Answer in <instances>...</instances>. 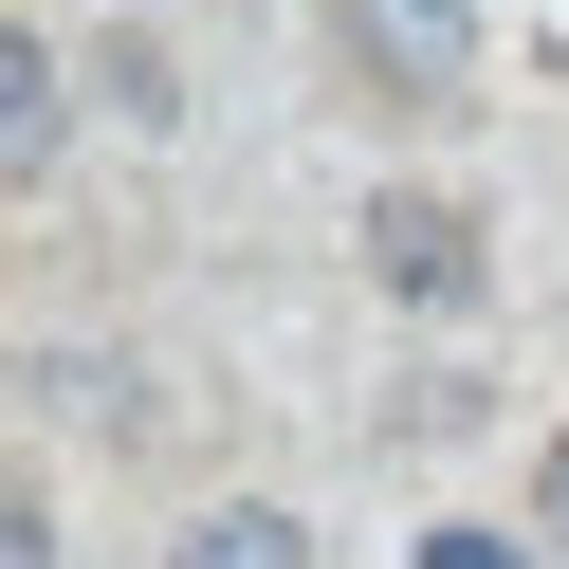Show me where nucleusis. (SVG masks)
Wrapping results in <instances>:
<instances>
[{"instance_id": "nucleus-4", "label": "nucleus", "mask_w": 569, "mask_h": 569, "mask_svg": "<svg viewBox=\"0 0 569 569\" xmlns=\"http://www.w3.org/2000/svg\"><path fill=\"white\" fill-rule=\"evenodd\" d=\"M166 569H312V532L276 515V496H221V515H184V532H166Z\"/></svg>"}, {"instance_id": "nucleus-3", "label": "nucleus", "mask_w": 569, "mask_h": 569, "mask_svg": "<svg viewBox=\"0 0 569 569\" xmlns=\"http://www.w3.org/2000/svg\"><path fill=\"white\" fill-rule=\"evenodd\" d=\"M56 148H74V56L19 19V38H0V166H19V184H56Z\"/></svg>"}, {"instance_id": "nucleus-7", "label": "nucleus", "mask_w": 569, "mask_h": 569, "mask_svg": "<svg viewBox=\"0 0 569 569\" xmlns=\"http://www.w3.org/2000/svg\"><path fill=\"white\" fill-rule=\"evenodd\" d=\"M532 532H551V551H569V441L532 459Z\"/></svg>"}, {"instance_id": "nucleus-5", "label": "nucleus", "mask_w": 569, "mask_h": 569, "mask_svg": "<svg viewBox=\"0 0 569 569\" xmlns=\"http://www.w3.org/2000/svg\"><path fill=\"white\" fill-rule=\"evenodd\" d=\"M92 74H111V111H129V129L184 111V92H166V38H92Z\"/></svg>"}, {"instance_id": "nucleus-1", "label": "nucleus", "mask_w": 569, "mask_h": 569, "mask_svg": "<svg viewBox=\"0 0 569 569\" xmlns=\"http://www.w3.org/2000/svg\"><path fill=\"white\" fill-rule=\"evenodd\" d=\"M349 74L386 111H459L478 92V0H349Z\"/></svg>"}, {"instance_id": "nucleus-6", "label": "nucleus", "mask_w": 569, "mask_h": 569, "mask_svg": "<svg viewBox=\"0 0 569 569\" xmlns=\"http://www.w3.org/2000/svg\"><path fill=\"white\" fill-rule=\"evenodd\" d=\"M0 569H56V496H38V478L0 496Z\"/></svg>"}, {"instance_id": "nucleus-2", "label": "nucleus", "mask_w": 569, "mask_h": 569, "mask_svg": "<svg viewBox=\"0 0 569 569\" xmlns=\"http://www.w3.org/2000/svg\"><path fill=\"white\" fill-rule=\"evenodd\" d=\"M368 276L405 312H478V221L459 202H368Z\"/></svg>"}]
</instances>
